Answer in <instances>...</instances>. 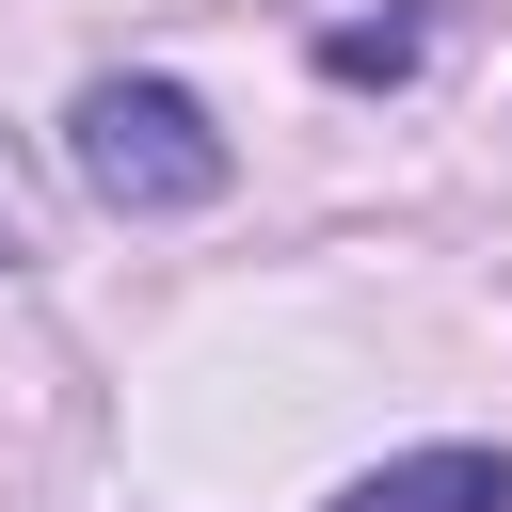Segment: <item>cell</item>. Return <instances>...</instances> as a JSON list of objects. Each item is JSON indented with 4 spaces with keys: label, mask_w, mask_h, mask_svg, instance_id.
<instances>
[{
    "label": "cell",
    "mask_w": 512,
    "mask_h": 512,
    "mask_svg": "<svg viewBox=\"0 0 512 512\" xmlns=\"http://www.w3.org/2000/svg\"><path fill=\"white\" fill-rule=\"evenodd\" d=\"M64 160H80V192L96 208H128V224H160V208H208L240 160H224V128L176 96V80H80V112H64Z\"/></svg>",
    "instance_id": "obj_1"
},
{
    "label": "cell",
    "mask_w": 512,
    "mask_h": 512,
    "mask_svg": "<svg viewBox=\"0 0 512 512\" xmlns=\"http://www.w3.org/2000/svg\"><path fill=\"white\" fill-rule=\"evenodd\" d=\"M320 512H512V448H400V464L336 480Z\"/></svg>",
    "instance_id": "obj_2"
},
{
    "label": "cell",
    "mask_w": 512,
    "mask_h": 512,
    "mask_svg": "<svg viewBox=\"0 0 512 512\" xmlns=\"http://www.w3.org/2000/svg\"><path fill=\"white\" fill-rule=\"evenodd\" d=\"M416 48H432V16H416V0H384V16H336V32H320V80H352V96H368V80H416Z\"/></svg>",
    "instance_id": "obj_3"
}]
</instances>
